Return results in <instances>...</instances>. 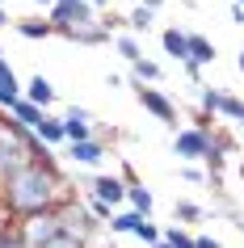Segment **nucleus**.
<instances>
[{
    "mask_svg": "<svg viewBox=\"0 0 244 248\" xmlns=\"http://www.w3.org/2000/svg\"><path fill=\"white\" fill-rule=\"evenodd\" d=\"M64 202H72V185H67L64 169L47 164V160L26 164L21 172H13L0 185V206H4V215L13 223H26L34 215H47V210H59Z\"/></svg>",
    "mask_w": 244,
    "mask_h": 248,
    "instance_id": "obj_1",
    "label": "nucleus"
},
{
    "mask_svg": "<svg viewBox=\"0 0 244 248\" xmlns=\"http://www.w3.org/2000/svg\"><path fill=\"white\" fill-rule=\"evenodd\" d=\"M59 215H64V232L76 235V240H84V244H93V240H97V232L105 227V223L97 219L89 206H80L76 198H72V202H64V206H59Z\"/></svg>",
    "mask_w": 244,
    "mask_h": 248,
    "instance_id": "obj_2",
    "label": "nucleus"
},
{
    "mask_svg": "<svg viewBox=\"0 0 244 248\" xmlns=\"http://www.w3.org/2000/svg\"><path fill=\"white\" fill-rule=\"evenodd\" d=\"M135 101H139L143 114H152L156 122L177 126V101H173L164 89H156V84H135Z\"/></svg>",
    "mask_w": 244,
    "mask_h": 248,
    "instance_id": "obj_3",
    "label": "nucleus"
},
{
    "mask_svg": "<svg viewBox=\"0 0 244 248\" xmlns=\"http://www.w3.org/2000/svg\"><path fill=\"white\" fill-rule=\"evenodd\" d=\"M211 135H215V131H202V126H181V131L173 135V156L185 160V164L206 160V152H211Z\"/></svg>",
    "mask_w": 244,
    "mask_h": 248,
    "instance_id": "obj_4",
    "label": "nucleus"
},
{
    "mask_svg": "<svg viewBox=\"0 0 244 248\" xmlns=\"http://www.w3.org/2000/svg\"><path fill=\"white\" fill-rule=\"evenodd\" d=\"M21 232H26L30 248H42V244H51V240H59V235H64V215H59V210L34 215V219L21 223Z\"/></svg>",
    "mask_w": 244,
    "mask_h": 248,
    "instance_id": "obj_5",
    "label": "nucleus"
},
{
    "mask_svg": "<svg viewBox=\"0 0 244 248\" xmlns=\"http://www.w3.org/2000/svg\"><path fill=\"white\" fill-rule=\"evenodd\" d=\"M89 198H97V202H105L110 210H118L127 202V181L114 177V172H93L89 177Z\"/></svg>",
    "mask_w": 244,
    "mask_h": 248,
    "instance_id": "obj_6",
    "label": "nucleus"
},
{
    "mask_svg": "<svg viewBox=\"0 0 244 248\" xmlns=\"http://www.w3.org/2000/svg\"><path fill=\"white\" fill-rule=\"evenodd\" d=\"M105 156H110V147L101 143V139H84V143H67V164L72 169H101Z\"/></svg>",
    "mask_w": 244,
    "mask_h": 248,
    "instance_id": "obj_7",
    "label": "nucleus"
},
{
    "mask_svg": "<svg viewBox=\"0 0 244 248\" xmlns=\"http://www.w3.org/2000/svg\"><path fill=\"white\" fill-rule=\"evenodd\" d=\"M64 135H67V143H84V139H97L93 114L84 109V105H67V109H64Z\"/></svg>",
    "mask_w": 244,
    "mask_h": 248,
    "instance_id": "obj_8",
    "label": "nucleus"
},
{
    "mask_svg": "<svg viewBox=\"0 0 244 248\" xmlns=\"http://www.w3.org/2000/svg\"><path fill=\"white\" fill-rule=\"evenodd\" d=\"M160 46H164V55L173 59V63H190V34L185 30H177V26H168V30H160Z\"/></svg>",
    "mask_w": 244,
    "mask_h": 248,
    "instance_id": "obj_9",
    "label": "nucleus"
},
{
    "mask_svg": "<svg viewBox=\"0 0 244 248\" xmlns=\"http://www.w3.org/2000/svg\"><path fill=\"white\" fill-rule=\"evenodd\" d=\"M21 97H26L30 105H38V109H51V105H55V84H51L47 76H30Z\"/></svg>",
    "mask_w": 244,
    "mask_h": 248,
    "instance_id": "obj_10",
    "label": "nucleus"
},
{
    "mask_svg": "<svg viewBox=\"0 0 244 248\" xmlns=\"http://www.w3.org/2000/svg\"><path fill=\"white\" fill-rule=\"evenodd\" d=\"M34 135H38V143L42 147H59V143H67V135H64V118H55V114H42V122L34 126Z\"/></svg>",
    "mask_w": 244,
    "mask_h": 248,
    "instance_id": "obj_11",
    "label": "nucleus"
},
{
    "mask_svg": "<svg viewBox=\"0 0 244 248\" xmlns=\"http://www.w3.org/2000/svg\"><path fill=\"white\" fill-rule=\"evenodd\" d=\"M13 30L21 34V38H30V42H42V38H51V34H55V26L47 21V17H17Z\"/></svg>",
    "mask_w": 244,
    "mask_h": 248,
    "instance_id": "obj_12",
    "label": "nucleus"
},
{
    "mask_svg": "<svg viewBox=\"0 0 244 248\" xmlns=\"http://www.w3.org/2000/svg\"><path fill=\"white\" fill-rule=\"evenodd\" d=\"M127 206H130V210H139L143 219H152V210H156V198H152V189H147L143 181L127 185Z\"/></svg>",
    "mask_w": 244,
    "mask_h": 248,
    "instance_id": "obj_13",
    "label": "nucleus"
},
{
    "mask_svg": "<svg viewBox=\"0 0 244 248\" xmlns=\"http://www.w3.org/2000/svg\"><path fill=\"white\" fill-rule=\"evenodd\" d=\"M215 42H211V38H206V34H190V63L194 67H211V63H215Z\"/></svg>",
    "mask_w": 244,
    "mask_h": 248,
    "instance_id": "obj_14",
    "label": "nucleus"
},
{
    "mask_svg": "<svg viewBox=\"0 0 244 248\" xmlns=\"http://www.w3.org/2000/svg\"><path fill=\"white\" fill-rule=\"evenodd\" d=\"M42 114H51V109H38V105H30L26 97H21V101H17V105H13V109H9L4 118H13L17 126H26V131H34V126L42 122Z\"/></svg>",
    "mask_w": 244,
    "mask_h": 248,
    "instance_id": "obj_15",
    "label": "nucleus"
},
{
    "mask_svg": "<svg viewBox=\"0 0 244 248\" xmlns=\"http://www.w3.org/2000/svg\"><path fill=\"white\" fill-rule=\"evenodd\" d=\"M67 42H76V46H105V42H114V34L97 21V26H89V30H72Z\"/></svg>",
    "mask_w": 244,
    "mask_h": 248,
    "instance_id": "obj_16",
    "label": "nucleus"
},
{
    "mask_svg": "<svg viewBox=\"0 0 244 248\" xmlns=\"http://www.w3.org/2000/svg\"><path fill=\"white\" fill-rule=\"evenodd\" d=\"M139 223H143V215L139 210H114V219H110V235H135L139 232Z\"/></svg>",
    "mask_w": 244,
    "mask_h": 248,
    "instance_id": "obj_17",
    "label": "nucleus"
},
{
    "mask_svg": "<svg viewBox=\"0 0 244 248\" xmlns=\"http://www.w3.org/2000/svg\"><path fill=\"white\" fill-rule=\"evenodd\" d=\"M219 118L244 131V97H240V93H223V105H219Z\"/></svg>",
    "mask_w": 244,
    "mask_h": 248,
    "instance_id": "obj_18",
    "label": "nucleus"
},
{
    "mask_svg": "<svg viewBox=\"0 0 244 248\" xmlns=\"http://www.w3.org/2000/svg\"><path fill=\"white\" fill-rule=\"evenodd\" d=\"M198 219H206L202 202H190V198H177V202H173V223L185 227V223H198Z\"/></svg>",
    "mask_w": 244,
    "mask_h": 248,
    "instance_id": "obj_19",
    "label": "nucleus"
},
{
    "mask_svg": "<svg viewBox=\"0 0 244 248\" xmlns=\"http://www.w3.org/2000/svg\"><path fill=\"white\" fill-rule=\"evenodd\" d=\"M152 26H156V9H147V4H135V9H130V17H127V30L139 38V34H147Z\"/></svg>",
    "mask_w": 244,
    "mask_h": 248,
    "instance_id": "obj_20",
    "label": "nucleus"
},
{
    "mask_svg": "<svg viewBox=\"0 0 244 248\" xmlns=\"http://www.w3.org/2000/svg\"><path fill=\"white\" fill-rule=\"evenodd\" d=\"M160 76H164V67L156 63V59H139V63H130V84H156Z\"/></svg>",
    "mask_w": 244,
    "mask_h": 248,
    "instance_id": "obj_21",
    "label": "nucleus"
},
{
    "mask_svg": "<svg viewBox=\"0 0 244 248\" xmlns=\"http://www.w3.org/2000/svg\"><path fill=\"white\" fill-rule=\"evenodd\" d=\"M114 51L122 55L127 63H139V59H143V42H139V38H135V34L127 30V34H114Z\"/></svg>",
    "mask_w": 244,
    "mask_h": 248,
    "instance_id": "obj_22",
    "label": "nucleus"
},
{
    "mask_svg": "<svg viewBox=\"0 0 244 248\" xmlns=\"http://www.w3.org/2000/svg\"><path fill=\"white\" fill-rule=\"evenodd\" d=\"M219 105H223V89H211V84H202V89H198V114L219 118Z\"/></svg>",
    "mask_w": 244,
    "mask_h": 248,
    "instance_id": "obj_23",
    "label": "nucleus"
},
{
    "mask_svg": "<svg viewBox=\"0 0 244 248\" xmlns=\"http://www.w3.org/2000/svg\"><path fill=\"white\" fill-rule=\"evenodd\" d=\"M164 244L168 248H194V244H198V235H194L190 227H181V223H168V227H164Z\"/></svg>",
    "mask_w": 244,
    "mask_h": 248,
    "instance_id": "obj_24",
    "label": "nucleus"
},
{
    "mask_svg": "<svg viewBox=\"0 0 244 248\" xmlns=\"http://www.w3.org/2000/svg\"><path fill=\"white\" fill-rule=\"evenodd\" d=\"M0 248H30L21 223H0Z\"/></svg>",
    "mask_w": 244,
    "mask_h": 248,
    "instance_id": "obj_25",
    "label": "nucleus"
},
{
    "mask_svg": "<svg viewBox=\"0 0 244 248\" xmlns=\"http://www.w3.org/2000/svg\"><path fill=\"white\" fill-rule=\"evenodd\" d=\"M135 240H143L147 248H156L160 240H164V227H156L152 219H143V223H139V232H135Z\"/></svg>",
    "mask_w": 244,
    "mask_h": 248,
    "instance_id": "obj_26",
    "label": "nucleus"
},
{
    "mask_svg": "<svg viewBox=\"0 0 244 248\" xmlns=\"http://www.w3.org/2000/svg\"><path fill=\"white\" fill-rule=\"evenodd\" d=\"M4 89H17V93H26V84H21V80L13 76V67H9V59L0 55V93H4Z\"/></svg>",
    "mask_w": 244,
    "mask_h": 248,
    "instance_id": "obj_27",
    "label": "nucleus"
},
{
    "mask_svg": "<svg viewBox=\"0 0 244 248\" xmlns=\"http://www.w3.org/2000/svg\"><path fill=\"white\" fill-rule=\"evenodd\" d=\"M181 181H190V185H202V181H206V172L198 169V164H181Z\"/></svg>",
    "mask_w": 244,
    "mask_h": 248,
    "instance_id": "obj_28",
    "label": "nucleus"
},
{
    "mask_svg": "<svg viewBox=\"0 0 244 248\" xmlns=\"http://www.w3.org/2000/svg\"><path fill=\"white\" fill-rule=\"evenodd\" d=\"M42 248H89V244H84V240H76V235H59V240H51V244H42Z\"/></svg>",
    "mask_w": 244,
    "mask_h": 248,
    "instance_id": "obj_29",
    "label": "nucleus"
},
{
    "mask_svg": "<svg viewBox=\"0 0 244 248\" xmlns=\"http://www.w3.org/2000/svg\"><path fill=\"white\" fill-rule=\"evenodd\" d=\"M194 248H223V244H219L215 235H198V244H194Z\"/></svg>",
    "mask_w": 244,
    "mask_h": 248,
    "instance_id": "obj_30",
    "label": "nucleus"
},
{
    "mask_svg": "<svg viewBox=\"0 0 244 248\" xmlns=\"http://www.w3.org/2000/svg\"><path fill=\"white\" fill-rule=\"evenodd\" d=\"M231 26H244V4H231Z\"/></svg>",
    "mask_w": 244,
    "mask_h": 248,
    "instance_id": "obj_31",
    "label": "nucleus"
},
{
    "mask_svg": "<svg viewBox=\"0 0 244 248\" xmlns=\"http://www.w3.org/2000/svg\"><path fill=\"white\" fill-rule=\"evenodd\" d=\"M9 21H13V17H9V9L0 4V26H9Z\"/></svg>",
    "mask_w": 244,
    "mask_h": 248,
    "instance_id": "obj_32",
    "label": "nucleus"
},
{
    "mask_svg": "<svg viewBox=\"0 0 244 248\" xmlns=\"http://www.w3.org/2000/svg\"><path fill=\"white\" fill-rule=\"evenodd\" d=\"M93 9H97V13H101V9H110V0H89Z\"/></svg>",
    "mask_w": 244,
    "mask_h": 248,
    "instance_id": "obj_33",
    "label": "nucleus"
},
{
    "mask_svg": "<svg viewBox=\"0 0 244 248\" xmlns=\"http://www.w3.org/2000/svg\"><path fill=\"white\" fill-rule=\"evenodd\" d=\"M30 4H38V9H55V0H30Z\"/></svg>",
    "mask_w": 244,
    "mask_h": 248,
    "instance_id": "obj_34",
    "label": "nucleus"
},
{
    "mask_svg": "<svg viewBox=\"0 0 244 248\" xmlns=\"http://www.w3.org/2000/svg\"><path fill=\"white\" fill-rule=\"evenodd\" d=\"M139 4H147V9H160V4H168V0H139Z\"/></svg>",
    "mask_w": 244,
    "mask_h": 248,
    "instance_id": "obj_35",
    "label": "nucleus"
},
{
    "mask_svg": "<svg viewBox=\"0 0 244 248\" xmlns=\"http://www.w3.org/2000/svg\"><path fill=\"white\" fill-rule=\"evenodd\" d=\"M236 177H240V181H244V160H240V164H236Z\"/></svg>",
    "mask_w": 244,
    "mask_h": 248,
    "instance_id": "obj_36",
    "label": "nucleus"
},
{
    "mask_svg": "<svg viewBox=\"0 0 244 248\" xmlns=\"http://www.w3.org/2000/svg\"><path fill=\"white\" fill-rule=\"evenodd\" d=\"M236 67H240V76H244V51H240V59H236Z\"/></svg>",
    "mask_w": 244,
    "mask_h": 248,
    "instance_id": "obj_37",
    "label": "nucleus"
},
{
    "mask_svg": "<svg viewBox=\"0 0 244 248\" xmlns=\"http://www.w3.org/2000/svg\"><path fill=\"white\" fill-rule=\"evenodd\" d=\"M55 4H76V0H55Z\"/></svg>",
    "mask_w": 244,
    "mask_h": 248,
    "instance_id": "obj_38",
    "label": "nucleus"
},
{
    "mask_svg": "<svg viewBox=\"0 0 244 248\" xmlns=\"http://www.w3.org/2000/svg\"><path fill=\"white\" fill-rule=\"evenodd\" d=\"M156 248H168V244H164V240H160V244H156Z\"/></svg>",
    "mask_w": 244,
    "mask_h": 248,
    "instance_id": "obj_39",
    "label": "nucleus"
},
{
    "mask_svg": "<svg viewBox=\"0 0 244 248\" xmlns=\"http://www.w3.org/2000/svg\"><path fill=\"white\" fill-rule=\"evenodd\" d=\"M0 4H4V9H9V0H0Z\"/></svg>",
    "mask_w": 244,
    "mask_h": 248,
    "instance_id": "obj_40",
    "label": "nucleus"
},
{
    "mask_svg": "<svg viewBox=\"0 0 244 248\" xmlns=\"http://www.w3.org/2000/svg\"><path fill=\"white\" fill-rule=\"evenodd\" d=\"M231 4H244V0H231Z\"/></svg>",
    "mask_w": 244,
    "mask_h": 248,
    "instance_id": "obj_41",
    "label": "nucleus"
},
{
    "mask_svg": "<svg viewBox=\"0 0 244 248\" xmlns=\"http://www.w3.org/2000/svg\"><path fill=\"white\" fill-rule=\"evenodd\" d=\"M105 248H118V244H105Z\"/></svg>",
    "mask_w": 244,
    "mask_h": 248,
    "instance_id": "obj_42",
    "label": "nucleus"
},
{
    "mask_svg": "<svg viewBox=\"0 0 244 248\" xmlns=\"http://www.w3.org/2000/svg\"><path fill=\"white\" fill-rule=\"evenodd\" d=\"M0 55H4V46H0Z\"/></svg>",
    "mask_w": 244,
    "mask_h": 248,
    "instance_id": "obj_43",
    "label": "nucleus"
},
{
    "mask_svg": "<svg viewBox=\"0 0 244 248\" xmlns=\"http://www.w3.org/2000/svg\"><path fill=\"white\" fill-rule=\"evenodd\" d=\"M0 122H4V114H0Z\"/></svg>",
    "mask_w": 244,
    "mask_h": 248,
    "instance_id": "obj_44",
    "label": "nucleus"
},
{
    "mask_svg": "<svg viewBox=\"0 0 244 248\" xmlns=\"http://www.w3.org/2000/svg\"><path fill=\"white\" fill-rule=\"evenodd\" d=\"M240 135H244V131H240Z\"/></svg>",
    "mask_w": 244,
    "mask_h": 248,
    "instance_id": "obj_45",
    "label": "nucleus"
}]
</instances>
